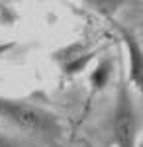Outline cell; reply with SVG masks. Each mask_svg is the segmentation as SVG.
Wrapping results in <instances>:
<instances>
[{
    "mask_svg": "<svg viewBox=\"0 0 143 147\" xmlns=\"http://www.w3.org/2000/svg\"><path fill=\"white\" fill-rule=\"evenodd\" d=\"M0 114L4 118L12 120L14 124L26 127V129H33V131L55 129V118L53 116H49L39 108H33L30 104H24V102L0 98Z\"/></svg>",
    "mask_w": 143,
    "mask_h": 147,
    "instance_id": "1",
    "label": "cell"
},
{
    "mask_svg": "<svg viewBox=\"0 0 143 147\" xmlns=\"http://www.w3.org/2000/svg\"><path fill=\"white\" fill-rule=\"evenodd\" d=\"M135 110L132 104V96L121 82L118 92V106L114 112V139L118 147H133L135 139Z\"/></svg>",
    "mask_w": 143,
    "mask_h": 147,
    "instance_id": "2",
    "label": "cell"
},
{
    "mask_svg": "<svg viewBox=\"0 0 143 147\" xmlns=\"http://www.w3.org/2000/svg\"><path fill=\"white\" fill-rule=\"evenodd\" d=\"M121 35H123V41L127 45V53H130V75H132V80L139 90H143V49L139 47L133 34H130L127 30H121Z\"/></svg>",
    "mask_w": 143,
    "mask_h": 147,
    "instance_id": "3",
    "label": "cell"
},
{
    "mask_svg": "<svg viewBox=\"0 0 143 147\" xmlns=\"http://www.w3.org/2000/svg\"><path fill=\"white\" fill-rule=\"evenodd\" d=\"M10 47H14V43H2V45H0V55H2V53H6Z\"/></svg>",
    "mask_w": 143,
    "mask_h": 147,
    "instance_id": "4",
    "label": "cell"
},
{
    "mask_svg": "<svg viewBox=\"0 0 143 147\" xmlns=\"http://www.w3.org/2000/svg\"><path fill=\"white\" fill-rule=\"evenodd\" d=\"M106 69H108V65L104 63V65H102V75H104V73H108ZM96 80H98V75H94V82H96ZM100 84H102V80H98V86H100Z\"/></svg>",
    "mask_w": 143,
    "mask_h": 147,
    "instance_id": "5",
    "label": "cell"
}]
</instances>
